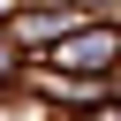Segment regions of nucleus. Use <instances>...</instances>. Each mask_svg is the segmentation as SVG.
<instances>
[{"mask_svg": "<svg viewBox=\"0 0 121 121\" xmlns=\"http://www.w3.org/2000/svg\"><path fill=\"white\" fill-rule=\"evenodd\" d=\"M30 68H53V76H91V83H121V15H83L45 60Z\"/></svg>", "mask_w": 121, "mask_h": 121, "instance_id": "nucleus-1", "label": "nucleus"}, {"mask_svg": "<svg viewBox=\"0 0 121 121\" xmlns=\"http://www.w3.org/2000/svg\"><path fill=\"white\" fill-rule=\"evenodd\" d=\"M76 23H83V15H76V8H60V0H23V8L0 23V38H8L23 60H45V53H53Z\"/></svg>", "mask_w": 121, "mask_h": 121, "instance_id": "nucleus-2", "label": "nucleus"}, {"mask_svg": "<svg viewBox=\"0 0 121 121\" xmlns=\"http://www.w3.org/2000/svg\"><path fill=\"white\" fill-rule=\"evenodd\" d=\"M83 121H121V106H98V113H83Z\"/></svg>", "mask_w": 121, "mask_h": 121, "instance_id": "nucleus-3", "label": "nucleus"}, {"mask_svg": "<svg viewBox=\"0 0 121 121\" xmlns=\"http://www.w3.org/2000/svg\"><path fill=\"white\" fill-rule=\"evenodd\" d=\"M15 8H23V0H0V23H8V15H15Z\"/></svg>", "mask_w": 121, "mask_h": 121, "instance_id": "nucleus-4", "label": "nucleus"}, {"mask_svg": "<svg viewBox=\"0 0 121 121\" xmlns=\"http://www.w3.org/2000/svg\"><path fill=\"white\" fill-rule=\"evenodd\" d=\"M38 121H68V113H38Z\"/></svg>", "mask_w": 121, "mask_h": 121, "instance_id": "nucleus-5", "label": "nucleus"}]
</instances>
